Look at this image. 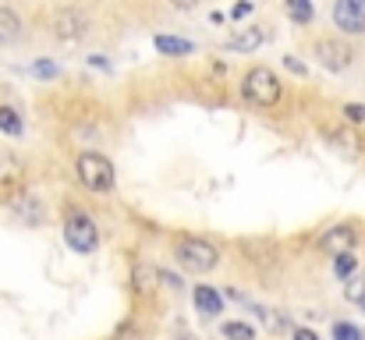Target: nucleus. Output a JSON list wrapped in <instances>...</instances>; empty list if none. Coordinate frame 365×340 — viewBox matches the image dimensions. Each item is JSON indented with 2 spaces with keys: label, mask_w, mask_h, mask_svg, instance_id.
<instances>
[{
  "label": "nucleus",
  "mask_w": 365,
  "mask_h": 340,
  "mask_svg": "<svg viewBox=\"0 0 365 340\" xmlns=\"http://www.w3.org/2000/svg\"><path fill=\"white\" fill-rule=\"evenodd\" d=\"M280 93L284 89H280V82H277V75L269 68H252L242 82V96L248 103H255V107H277Z\"/></svg>",
  "instance_id": "obj_1"
},
{
  "label": "nucleus",
  "mask_w": 365,
  "mask_h": 340,
  "mask_svg": "<svg viewBox=\"0 0 365 340\" xmlns=\"http://www.w3.org/2000/svg\"><path fill=\"white\" fill-rule=\"evenodd\" d=\"M75 174L89 192H110L114 188V163L100 153H82L75 160Z\"/></svg>",
  "instance_id": "obj_2"
},
{
  "label": "nucleus",
  "mask_w": 365,
  "mask_h": 340,
  "mask_svg": "<svg viewBox=\"0 0 365 340\" xmlns=\"http://www.w3.org/2000/svg\"><path fill=\"white\" fill-rule=\"evenodd\" d=\"M174 255H178V262H181L188 273H210V269H217V262H220V252H217L210 241H202V237H185V241H178Z\"/></svg>",
  "instance_id": "obj_3"
},
{
  "label": "nucleus",
  "mask_w": 365,
  "mask_h": 340,
  "mask_svg": "<svg viewBox=\"0 0 365 340\" xmlns=\"http://www.w3.org/2000/svg\"><path fill=\"white\" fill-rule=\"evenodd\" d=\"M64 241H68V248H75V252H96V244H100V230L96 224L86 217V213H71L68 220H64Z\"/></svg>",
  "instance_id": "obj_4"
},
{
  "label": "nucleus",
  "mask_w": 365,
  "mask_h": 340,
  "mask_svg": "<svg viewBox=\"0 0 365 340\" xmlns=\"http://www.w3.org/2000/svg\"><path fill=\"white\" fill-rule=\"evenodd\" d=\"M316 57L327 71H348L351 61H355V50L344 43V39H319L316 43Z\"/></svg>",
  "instance_id": "obj_5"
},
{
  "label": "nucleus",
  "mask_w": 365,
  "mask_h": 340,
  "mask_svg": "<svg viewBox=\"0 0 365 340\" xmlns=\"http://www.w3.org/2000/svg\"><path fill=\"white\" fill-rule=\"evenodd\" d=\"M334 25L348 36L365 32V0H337L334 4Z\"/></svg>",
  "instance_id": "obj_6"
},
{
  "label": "nucleus",
  "mask_w": 365,
  "mask_h": 340,
  "mask_svg": "<svg viewBox=\"0 0 365 340\" xmlns=\"http://www.w3.org/2000/svg\"><path fill=\"white\" fill-rule=\"evenodd\" d=\"M316 244H319V252H323V255H330V259H334V255H341V252H355V244H359V230H355L351 224L330 227Z\"/></svg>",
  "instance_id": "obj_7"
},
{
  "label": "nucleus",
  "mask_w": 365,
  "mask_h": 340,
  "mask_svg": "<svg viewBox=\"0 0 365 340\" xmlns=\"http://www.w3.org/2000/svg\"><path fill=\"white\" fill-rule=\"evenodd\" d=\"M86 29H89V21H86V14L75 11V7H64V11L53 14V36H57L61 43H75V39H82Z\"/></svg>",
  "instance_id": "obj_8"
},
{
  "label": "nucleus",
  "mask_w": 365,
  "mask_h": 340,
  "mask_svg": "<svg viewBox=\"0 0 365 340\" xmlns=\"http://www.w3.org/2000/svg\"><path fill=\"white\" fill-rule=\"evenodd\" d=\"M21 185H25V167H21V160H18L14 153L0 149V192H4V195H14Z\"/></svg>",
  "instance_id": "obj_9"
},
{
  "label": "nucleus",
  "mask_w": 365,
  "mask_h": 340,
  "mask_svg": "<svg viewBox=\"0 0 365 340\" xmlns=\"http://www.w3.org/2000/svg\"><path fill=\"white\" fill-rule=\"evenodd\" d=\"M21 39V21L11 7H0V46H11Z\"/></svg>",
  "instance_id": "obj_10"
},
{
  "label": "nucleus",
  "mask_w": 365,
  "mask_h": 340,
  "mask_svg": "<svg viewBox=\"0 0 365 340\" xmlns=\"http://www.w3.org/2000/svg\"><path fill=\"white\" fill-rule=\"evenodd\" d=\"M195 305H199L202 316H217V312H224V298H220L213 287H195Z\"/></svg>",
  "instance_id": "obj_11"
},
{
  "label": "nucleus",
  "mask_w": 365,
  "mask_h": 340,
  "mask_svg": "<svg viewBox=\"0 0 365 340\" xmlns=\"http://www.w3.org/2000/svg\"><path fill=\"white\" fill-rule=\"evenodd\" d=\"M131 284H135V291H138V294H149V291L160 284V269H156V266H135Z\"/></svg>",
  "instance_id": "obj_12"
},
{
  "label": "nucleus",
  "mask_w": 365,
  "mask_h": 340,
  "mask_svg": "<svg viewBox=\"0 0 365 340\" xmlns=\"http://www.w3.org/2000/svg\"><path fill=\"white\" fill-rule=\"evenodd\" d=\"M156 50L163 57H185V53H192V43L178 39V36H156Z\"/></svg>",
  "instance_id": "obj_13"
},
{
  "label": "nucleus",
  "mask_w": 365,
  "mask_h": 340,
  "mask_svg": "<svg viewBox=\"0 0 365 340\" xmlns=\"http://www.w3.org/2000/svg\"><path fill=\"white\" fill-rule=\"evenodd\" d=\"M284 11H287V18H291L294 25H309L312 14H316L312 0H284Z\"/></svg>",
  "instance_id": "obj_14"
},
{
  "label": "nucleus",
  "mask_w": 365,
  "mask_h": 340,
  "mask_svg": "<svg viewBox=\"0 0 365 340\" xmlns=\"http://www.w3.org/2000/svg\"><path fill=\"white\" fill-rule=\"evenodd\" d=\"M259 43H262V32H259V29H248V32H238V36L227 39L231 50H255Z\"/></svg>",
  "instance_id": "obj_15"
},
{
  "label": "nucleus",
  "mask_w": 365,
  "mask_h": 340,
  "mask_svg": "<svg viewBox=\"0 0 365 340\" xmlns=\"http://www.w3.org/2000/svg\"><path fill=\"white\" fill-rule=\"evenodd\" d=\"M0 131L4 135H21V113L14 107H0Z\"/></svg>",
  "instance_id": "obj_16"
},
{
  "label": "nucleus",
  "mask_w": 365,
  "mask_h": 340,
  "mask_svg": "<svg viewBox=\"0 0 365 340\" xmlns=\"http://www.w3.org/2000/svg\"><path fill=\"white\" fill-rule=\"evenodd\" d=\"M224 337L227 340H255V330L248 326V323H224Z\"/></svg>",
  "instance_id": "obj_17"
},
{
  "label": "nucleus",
  "mask_w": 365,
  "mask_h": 340,
  "mask_svg": "<svg viewBox=\"0 0 365 340\" xmlns=\"http://www.w3.org/2000/svg\"><path fill=\"white\" fill-rule=\"evenodd\" d=\"M344 298H348V302H365V273H359V277H351V280H348Z\"/></svg>",
  "instance_id": "obj_18"
},
{
  "label": "nucleus",
  "mask_w": 365,
  "mask_h": 340,
  "mask_svg": "<svg viewBox=\"0 0 365 340\" xmlns=\"http://www.w3.org/2000/svg\"><path fill=\"white\" fill-rule=\"evenodd\" d=\"M334 340H362V330L351 323H334Z\"/></svg>",
  "instance_id": "obj_19"
},
{
  "label": "nucleus",
  "mask_w": 365,
  "mask_h": 340,
  "mask_svg": "<svg viewBox=\"0 0 365 340\" xmlns=\"http://www.w3.org/2000/svg\"><path fill=\"white\" fill-rule=\"evenodd\" d=\"M334 269H337L341 277H351V269H355V255H351V252H341V255H334Z\"/></svg>",
  "instance_id": "obj_20"
},
{
  "label": "nucleus",
  "mask_w": 365,
  "mask_h": 340,
  "mask_svg": "<svg viewBox=\"0 0 365 340\" xmlns=\"http://www.w3.org/2000/svg\"><path fill=\"white\" fill-rule=\"evenodd\" d=\"M32 75H36V78H53V75H57V64L39 61V64H32Z\"/></svg>",
  "instance_id": "obj_21"
},
{
  "label": "nucleus",
  "mask_w": 365,
  "mask_h": 340,
  "mask_svg": "<svg viewBox=\"0 0 365 340\" xmlns=\"http://www.w3.org/2000/svg\"><path fill=\"white\" fill-rule=\"evenodd\" d=\"M344 113H348V120H351V124H365V107L362 103H348Z\"/></svg>",
  "instance_id": "obj_22"
},
{
  "label": "nucleus",
  "mask_w": 365,
  "mask_h": 340,
  "mask_svg": "<svg viewBox=\"0 0 365 340\" xmlns=\"http://www.w3.org/2000/svg\"><path fill=\"white\" fill-rule=\"evenodd\" d=\"M248 11H252V0H242V4H235V11H231V14H235V18H245Z\"/></svg>",
  "instance_id": "obj_23"
},
{
  "label": "nucleus",
  "mask_w": 365,
  "mask_h": 340,
  "mask_svg": "<svg viewBox=\"0 0 365 340\" xmlns=\"http://www.w3.org/2000/svg\"><path fill=\"white\" fill-rule=\"evenodd\" d=\"M284 64H287V68H291L294 75H305V64H302V61H294V57H287Z\"/></svg>",
  "instance_id": "obj_24"
},
{
  "label": "nucleus",
  "mask_w": 365,
  "mask_h": 340,
  "mask_svg": "<svg viewBox=\"0 0 365 340\" xmlns=\"http://www.w3.org/2000/svg\"><path fill=\"white\" fill-rule=\"evenodd\" d=\"M170 4H174V7H178V11H192V7H195V4H199V0H170Z\"/></svg>",
  "instance_id": "obj_25"
},
{
  "label": "nucleus",
  "mask_w": 365,
  "mask_h": 340,
  "mask_svg": "<svg viewBox=\"0 0 365 340\" xmlns=\"http://www.w3.org/2000/svg\"><path fill=\"white\" fill-rule=\"evenodd\" d=\"M294 340H319L312 330H294Z\"/></svg>",
  "instance_id": "obj_26"
},
{
  "label": "nucleus",
  "mask_w": 365,
  "mask_h": 340,
  "mask_svg": "<svg viewBox=\"0 0 365 340\" xmlns=\"http://www.w3.org/2000/svg\"><path fill=\"white\" fill-rule=\"evenodd\" d=\"M362 305H365V302H362Z\"/></svg>",
  "instance_id": "obj_27"
}]
</instances>
